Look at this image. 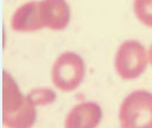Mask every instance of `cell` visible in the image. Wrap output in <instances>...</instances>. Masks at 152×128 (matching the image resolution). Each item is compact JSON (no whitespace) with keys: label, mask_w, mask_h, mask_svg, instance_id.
Masks as SVG:
<instances>
[{"label":"cell","mask_w":152,"mask_h":128,"mask_svg":"<svg viewBox=\"0 0 152 128\" xmlns=\"http://www.w3.org/2000/svg\"><path fill=\"white\" fill-rule=\"evenodd\" d=\"M2 122L8 128H30L36 119L35 105L21 93L6 71L2 74Z\"/></svg>","instance_id":"6da1fadb"},{"label":"cell","mask_w":152,"mask_h":128,"mask_svg":"<svg viewBox=\"0 0 152 128\" xmlns=\"http://www.w3.org/2000/svg\"><path fill=\"white\" fill-rule=\"evenodd\" d=\"M119 118L122 128H152V93L136 90L123 101Z\"/></svg>","instance_id":"7a4b0ae2"},{"label":"cell","mask_w":152,"mask_h":128,"mask_svg":"<svg viewBox=\"0 0 152 128\" xmlns=\"http://www.w3.org/2000/svg\"><path fill=\"white\" fill-rule=\"evenodd\" d=\"M85 71L84 62L79 55L73 52H65L58 57L53 65L52 80L60 90L70 92L81 84Z\"/></svg>","instance_id":"3957f363"},{"label":"cell","mask_w":152,"mask_h":128,"mask_svg":"<svg viewBox=\"0 0 152 128\" xmlns=\"http://www.w3.org/2000/svg\"><path fill=\"white\" fill-rule=\"evenodd\" d=\"M148 60L144 46L138 41L128 40L119 47L115 58V67L124 80H132L142 74L147 67Z\"/></svg>","instance_id":"277c9868"},{"label":"cell","mask_w":152,"mask_h":128,"mask_svg":"<svg viewBox=\"0 0 152 128\" xmlns=\"http://www.w3.org/2000/svg\"><path fill=\"white\" fill-rule=\"evenodd\" d=\"M10 25L13 30L18 32H33L45 27L40 1H30L18 8L11 17Z\"/></svg>","instance_id":"5b68a950"},{"label":"cell","mask_w":152,"mask_h":128,"mask_svg":"<svg viewBox=\"0 0 152 128\" xmlns=\"http://www.w3.org/2000/svg\"><path fill=\"white\" fill-rule=\"evenodd\" d=\"M40 10L44 26L51 30H64L69 22L70 10L65 0L40 1Z\"/></svg>","instance_id":"8992f818"},{"label":"cell","mask_w":152,"mask_h":128,"mask_svg":"<svg viewBox=\"0 0 152 128\" xmlns=\"http://www.w3.org/2000/svg\"><path fill=\"white\" fill-rule=\"evenodd\" d=\"M102 117V110L97 104L83 102L69 112L65 121V128H95Z\"/></svg>","instance_id":"52a82bcc"},{"label":"cell","mask_w":152,"mask_h":128,"mask_svg":"<svg viewBox=\"0 0 152 128\" xmlns=\"http://www.w3.org/2000/svg\"><path fill=\"white\" fill-rule=\"evenodd\" d=\"M133 9L138 20L152 28V0H134Z\"/></svg>","instance_id":"ba28073f"},{"label":"cell","mask_w":152,"mask_h":128,"mask_svg":"<svg viewBox=\"0 0 152 128\" xmlns=\"http://www.w3.org/2000/svg\"><path fill=\"white\" fill-rule=\"evenodd\" d=\"M26 96L35 106L50 104L54 102L56 98L55 92L46 88L34 89Z\"/></svg>","instance_id":"9c48e42d"},{"label":"cell","mask_w":152,"mask_h":128,"mask_svg":"<svg viewBox=\"0 0 152 128\" xmlns=\"http://www.w3.org/2000/svg\"><path fill=\"white\" fill-rule=\"evenodd\" d=\"M148 59L152 66V43L151 44L149 51H148Z\"/></svg>","instance_id":"30bf717a"}]
</instances>
